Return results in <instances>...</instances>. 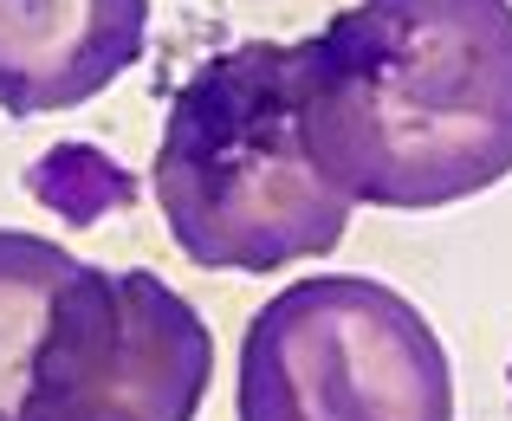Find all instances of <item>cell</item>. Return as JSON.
Wrapping results in <instances>:
<instances>
[{
	"mask_svg": "<svg viewBox=\"0 0 512 421\" xmlns=\"http://www.w3.org/2000/svg\"><path fill=\"white\" fill-rule=\"evenodd\" d=\"M299 52V143L344 201L435 214L512 175V0H357Z\"/></svg>",
	"mask_w": 512,
	"mask_h": 421,
	"instance_id": "obj_1",
	"label": "cell"
},
{
	"mask_svg": "<svg viewBox=\"0 0 512 421\" xmlns=\"http://www.w3.org/2000/svg\"><path fill=\"white\" fill-rule=\"evenodd\" d=\"M169 240L208 273H279L338 253L350 201L299 143V52L240 39L182 78L156 149Z\"/></svg>",
	"mask_w": 512,
	"mask_h": 421,
	"instance_id": "obj_2",
	"label": "cell"
},
{
	"mask_svg": "<svg viewBox=\"0 0 512 421\" xmlns=\"http://www.w3.org/2000/svg\"><path fill=\"white\" fill-rule=\"evenodd\" d=\"M240 421H454V363L383 279H292L240 337Z\"/></svg>",
	"mask_w": 512,
	"mask_h": 421,
	"instance_id": "obj_3",
	"label": "cell"
},
{
	"mask_svg": "<svg viewBox=\"0 0 512 421\" xmlns=\"http://www.w3.org/2000/svg\"><path fill=\"white\" fill-rule=\"evenodd\" d=\"M214 331L169 279L78 260L33 350L26 421H195Z\"/></svg>",
	"mask_w": 512,
	"mask_h": 421,
	"instance_id": "obj_4",
	"label": "cell"
},
{
	"mask_svg": "<svg viewBox=\"0 0 512 421\" xmlns=\"http://www.w3.org/2000/svg\"><path fill=\"white\" fill-rule=\"evenodd\" d=\"M143 39L150 0H0V111H78L143 59Z\"/></svg>",
	"mask_w": 512,
	"mask_h": 421,
	"instance_id": "obj_5",
	"label": "cell"
},
{
	"mask_svg": "<svg viewBox=\"0 0 512 421\" xmlns=\"http://www.w3.org/2000/svg\"><path fill=\"white\" fill-rule=\"evenodd\" d=\"M78 253H65L46 234L0 227V421H26L33 389V350L52 318V298L72 279Z\"/></svg>",
	"mask_w": 512,
	"mask_h": 421,
	"instance_id": "obj_6",
	"label": "cell"
}]
</instances>
